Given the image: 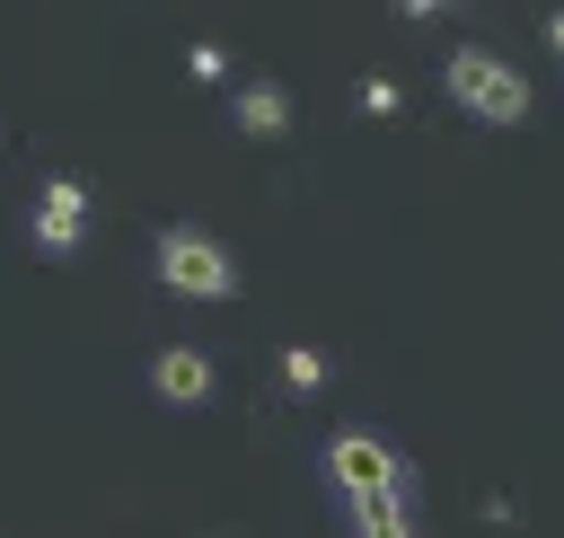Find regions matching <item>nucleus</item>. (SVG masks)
Returning a JSON list of instances; mask_svg holds the SVG:
<instances>
[{"mask_svg": "<svg viewBox=\"0 0 564 538\" xmlns=\"http://www.w3.org/2000/svg\"><path fill=\"white\" fill-rule=\"evenodd\" d=\"M441 79H449V97H458L476 123H520V115H529V79H520L502 53H485V44H458V53L441 62Z\"/></svg>", "mask_w": 564, "mask_h": 538, "instance_id": "nucleus-1", "label": "nucleus"}, {"mask_svg": "<svg viewBox=\"0 0 564 538\" xmlns=\"http://www.w3.org/2000/svg\"><path fill=\"white\" fill-rule=\"evenodd\" d=\"M159 282H167L176 300H229V291H238V265H229V247L203 238V229H159Z\"/></svg>", "mask_w": 564, "mask_h": 538, "instance_id": "nucleus-2", "label": "nucleus"}, {"mask_svg": "<svg viewBox=\"0 0 564 538\" xmlns=\"http://www.w3.org/2000/svg\"><path fill=\"white\" fill-rule=\"evenodd\" d=\"M326 476L344 494H379V485H405V459L379 441V432H335L326 441Z\"/></svg>", "mask_w": 564, "mask_h": 538, "instance_id": "nucleus-3", "label": "nucleus"}, {"mask_svg": "<svg viewBox=\"0 0 564 538\" xmlns=\"http://www.w3.org/2000/svg\"><path fill=\"white\" fill-rule=\"evenodd\" d=\"M26 229H35V247H44V256H70V247L88 238V194H79L70 176H53V185L35 194V220H26Z\"/></svg>", "mask_w": 564, "mask_h": 538, "instance_id": "nucleus-4", "label": "nucleus"}, {"mask_svg": "<svg viewBox=\"0 0 564 538\" xmlns=\"http://www.w3.org/2000/svg\"><path fill=\"white\" fill-rule=\"evenodd\" d=\"M150 388H159L167 406H203V397H212V353H194V344H167V353L150 362Z\"/></svg>", "mask_w": 564, "mask_h": 538, "instance_id": "nucleus-5", "label": "nucleus"}, {"mask_svg": "<svg viewBox=\"0 0 564 538\" xmlns=\"http://www.w3.org/2000/svg\"><path fill=\"white\" fill-rule=\"evenodd\" d=\"M238 132H247V141H282V132H291V97H282L273 79H247V88H238Z\"/></svg>", "mask_w": 564, "mask_h": 538, "instance_id": "nucleus-6", "label": "nucleus"}, {"mask_svg": "<svg viewBox=\"0 0 564 538\" xmlns=\"http://www.w3.org/2000/svg\"><path fill=\"white\" fill-rule=\"evenodd\" d=\"M352 538H414V512H405V485H379V494H352Z\"/></svg>", "mask_w": 564, "mask_h": 538, "instance_id": "nucleus-7", "label": "nucleus"}, {"mask_svg": "<svg viewBox=\"0 0 564 538\" xmlns=\"http://www.w3.org/2000/svg\"><path fill=\"white\" fill-rule=\"evenodd\" d=\"M282 388H300V397L326 388V353L317 344H282Z\"/></svg>", "mask_w": 564, "mask_h": 538, "instance_id": "nucleus-8", "label": "nucleus"}, {"mask_svg": "<svg viewBox=\"0 0 564 538\" xmlns=\"http://www.w3.org/2000/svg\"><path fill=\"white\" fill-rule=\"evenodd\" d=\"M185 71H194V79H229V53H220V44H194Z\"/></svg>", "mask_w": 564, "mask_h": 538, "instance_id": "nucleus-9", "label": "nucleus"}, {"mask_svg": "<svg viewBox=\"0 0 564 538\" xmlns=\"http://www.w3.org/2000/svg\"><path fill=\"white\" fill-rule=\"evenodd\" d=\"M397 9H405V18H432V9H441V0H397Z\"/></svg>", "mask_w": 564, "mask_h": 538, "instance_id": "nucleus-10", "label": "nucleus"}, {"mask_svg": "<svg viewBox=\"0 0 564 538\" xmlns=\"http://www.w3.org/2000/svg\"><path fill=\"white\" fill-rule=\"evenodd\" d=\"M546 44H555V53H564V9H555V18H546Z\"/></svg>", "mask_w": 564, "mask_h": 538, "instance_id": "nucleus-11", "label": "nucleus"}]
</instances>
